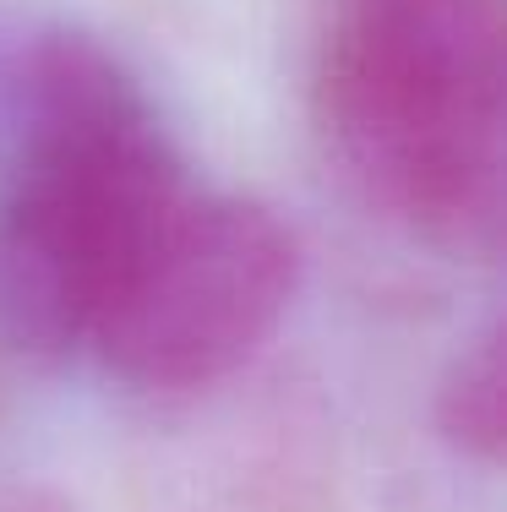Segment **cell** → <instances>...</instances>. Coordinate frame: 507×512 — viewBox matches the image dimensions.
Segmentation results:
<instances>
[{"label": "cell", "instance_id": "cell-1", "mask_svg": "<svg viewBox=\"0 0 507 512\" xmlns=\"http://www.w3.org/2000/svg\"><path fill=\"white\" fill-rule=\"evenodd\" d=\"M191 186L142 77L93 33L22 39L0 169V344L88 355L99 311L153 224Z\"/></svg>", "mask_w": 507, "mask_h": 512}, {"label": "cell", "instance_id": "cell-5", "mask_svg": "<svg viewBox=\"0 0 507 512\" xmlns=\"http://www.w3.org/2000/svg\"><path fill=\"white\" fill-rule=\"evenodd\" d=\"M0 349H6V344H0Z\"/></svg>", "mask_w": 507, "mask_h": 512}, {"label": "cell", "instance_id": "cell-2", "mask_svg": "<svg viewBox=\"0 0 507 512\" xmlns=\"http://www.w3.org/2000/svg\"><path fill=\"white\" fill-rule=\"evenodd\" d=\"M311 115L344 186L409 235L497 251L507 207L497 0H338Z\"/></svg>", "mask_w": 507, "mask_h": 512}, {"label": "cell", "instance_id": "cell-4", "mask_svg": "<svg viewBox=\"0 0 507 512\" xmlns=\"http://www.w3.org/2000/svg\"><path fill=\"white\" fill-rule=\"evenodd\" d=\"M431 425L458 463L497 469L507 447V371H502V333L486 327L448 360L431 398Z\"/></svg>", "mask_w": 507, "mask_h": 512}, {"label": "cell", "instance_id": "cell-3", "mask_svg": "<svg viewBox=\"0 0 507 512\" xmlns=\"http://www.w3.org/2000/svg\"><path fill=\"white\" fill-rule=\"evenodd\" d=\"M300 240L268 202L186 186L99 311L88 355L137 393L235 376L295 306Z\"/></svg>", "mask_w": 507, "mask_h": 512}]
</instances>
